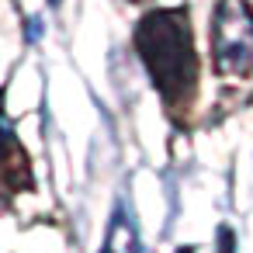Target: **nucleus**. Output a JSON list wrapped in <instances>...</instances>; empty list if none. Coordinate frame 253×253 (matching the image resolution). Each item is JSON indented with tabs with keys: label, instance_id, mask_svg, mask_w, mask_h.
<instances>
[{
	"label": "nucleus",
	"instance_id": "1",
	"mask_svg": "<svg viewBox=\"0 0 253 253\" xmlns=\"http://www.w3.org/2000/svg\"><path fill=\"white\" fill-rule=\"evenodd\" d=\"M132 42L163 104L173 111L187 108L198 90V52H194V32L187 11L156 7L142 14Z\"/></svg>",
	"mask_w": 253,
	"mask_h": 253
},
{
	"label": "nucleus",
	"instance_id": "2",
	"mask_svg": "<svg viewBox=\"0 0 253 253\" xmlns=\"http://www.w3.org/2000/svg\"><path fill=\"white\" fill-rule=\"evenodd\" d=\"M211 63L229 80L253 77V4L218 0L211 14Z\"/></svg>",
	"mask_w": 253,
	"mask_h": 253
},
{
	"label": "nucleus",
	"instance_id": "3",
	"mask_svg": "<svg viewBox=\"0 0 253 253\" xmlns=\"http://www.w3.org/2000/svg\"><path fill=\"white\" fill-rule=\"evenodd\" d=\"M215 253H236V239H232V229H229V225H218V236H215Z\"/></svg>",
	"mask_w": 253,
	"mask_h": 253
},
{
	"label": "nucleus",
	"instance_id": "8",
	"mask_svg": "<svg viewBox=\"0 0 253 253\" xmlns=\"http://www.w3.org/2000/svg\"><path fill=\"white\" fill-rule=\"evenodd\" d=\"M104 253H115V250H111V246H104Z\"/></svg>",
	"mask_w": 253,
	"mask_h": 253
},
{
	"label": "nucleus",
	"instance_id": "5",
	"mask_svg": "<svg viewBox=\"0 0 253 253\" xmlns=\"http://www.w3.org/2000/svg\"><path fill=\"white\" fill-rule=\"evenodd\" d=\"M28 25H32V28H28V39H39V32H42V21H39V18H32Z\"/></svg>",
	"mask_w": 253,
	"mask_h": 253
},
{
	"label": "nucleus",
	"instance_id": "4",
	"mask_svg": "<svg viewBox=\"0 0 253 253\" xmlns=\"http://www.w3.org/2000/svg\"><path fill=\"white\" fill-rule=\"evenodd\" d=\"M11 142V132H7V125H0V156H4V146Z\"/></svg>",
	"mask_w": 253,
	"mask_h": 253
},
{
	"label": "nucleus",
	"instance_id": "7",
	"mask_svg": "<svg viewBox=\"0 0 253 253\" xmlns=\"http://www.w3.org/2000/svg\"><path fill=\"white\" fill-rule=\"evenodd\" d=\"M177 253H194V250H187V246H180V250H177Z\"/></svg>",
	"mask_w": 253,
	"mask_h": 253
},
{
	"label": "nucleus",
	"instance_id": "6",
	"mask_svg": "<svg viewBox=\"0 0 253 253\" xmlns=\"http://www.w3.org/2000/svg\"><path fill=\"white\" fill-rule=\"evenodd\" d=\"M45 4H49V7H59V4H63V0H45Z\"/></svg>",
	"mask_w": 253,
	"mask_h": 253
}]
</instances>
